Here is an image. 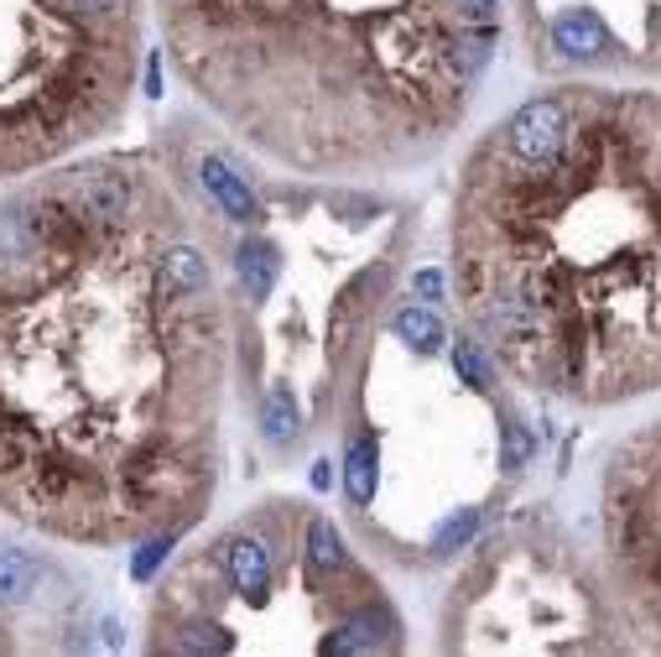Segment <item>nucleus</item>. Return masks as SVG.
<instances>
[{"mask_svg":"<svg viewBox=\"0 0 661 657\" xmlns=\"http://www.w3.org/2000/svg\"><path fill=\"white\" fill-rule=\"evenodd\" d=\"M230 361V303L156 156H63L0 199L6 522L69 548L199 522Z\"/></svg>","mask_w":661,"mask_h":657,"instance_id":"f257e3e1","label":"nucleus"},{"mask_svg":"<svg viewBox=\"0 0 661 657\" xmlns=\"http://www.w3.org/2000/svg\"><path fill=\"white\" fill-rule=\"evenodd\" d=\"M458 309L510 376L610 407L661 386V100L562 84L469 146Z\"/></svg>","mask_w":661,"mask_h":657,"instance_id":"f03ea898","label":"nucleus"},{"mask_svg":"<svg viewBox=\"0 0 661 657\" xmlns=\"http://www.w3.org/2000/svg\"><path fill=\"white\" fill-rule=\"evenodd\" d=\"M156 17L209 115L307 178L438 156L500 48V0H162Z\"/></svg>","mask_w":661,"mask_h":657,"instance_id":"7ed1b4c3","label":"nucleus"},{"mask_svg":"<svg viewBox=\"0 0 661 657\" xmlns=\"http://www.w3.org/2000/svg\"><path fill=\"white\" fill-rule=\"evenodd\" d=\"M141 0H0V183L110 137L141 69Z\"/></svg>","mask_w":661,"mask_h":657,"instance_id":"20e7f679","label":"nucleus"},{"mask_svg":"<svg viewBox=\"0 0 661 657\" xmlns=\"http://www.w3.org/2000/svg\"><path fill=\"white\" fill-rule=\"evenodd\" d=\"M604 548L635 647L661 653V417L610 454Z\"/></svg>","mask_w":661,"mask_h":657,"instance_id":"39448f33","label":"nucleus"},{"mask_svg":"<svg viewBox=\"0 0 661 657\" xmlns=\"http://www.w3.org/2000/svg\"><path fill=\"white\" fill-rule=\"evenodd\" d=\"M73 585L48 554L0 537V653H37L48 631H69Z\"/></svg>","mask_w":661,"mask_h":657,"instance_id":"423d86ee","label":"nucleus"},{"mask_svg":"<svg viewBox=\"0 0 661 657\" xmlns=\"http://www.w3.org/2000/svg\"><path fill=\"white\" fill-rule=\"evenodd\" d=\"M199 183H204V193H209V204L220 209L224 220H235V225H255L266 209H261V199L251 193V183L224 162V156H204L199 162Z\"/></svg>","mask_w":661,"mask_h":657,"instance_id":"0eeeda50","label":"nucleus"},{"mask_svg":"<svg viewBox=\"0 0 661 657\" xmlns=\"http://www.w3.org/2000/svg\"><path fill=\"white\" fill-rule=\"evenodd\" d=\"M552 48H558L562 58H583V63H593V58H610L614 37L604 32V21H599L593 6H573V11L552 17Z\"/></svg>","mask_w":661,"mask_h":657,"instance_id":"6e6552de","label":"nucleus"},{"mask_svg":"<svg viewBox=\"0 0 661 657\" xmlns=\"http://www.w3.org/2000/svg\"><path fill=\"white\" fill-rule=\"evenodd\" d=\"M276 272H282V251H276L272 241H261V235L240 241V251H235V277H240V293L251 297V303H266V297H272Z\"/></svg>","mask_w":661,"mask_h":657,"instance_id":"1a4fd4ad","label":"nucleus"},{"mask_svg":"<svg viewBox=\"0 0 661 657\" xmlns=\"http://www.w3.org/2000/svg\"><path fill=\"white\" fill-rule=\"evenodd\" d=\"M261 423H266V438H272L276 449H287V444H297V438H303V428H297V402H292V386H272V392H266V402H261Z\"/></svg>","mask_w":661,"mask_h":657,"instance_id":"9d476101","label":"nucleus"},{"mask_svg":"<svg viewBox=\"0 0 661 657\" xmlns=\"http://www.w3.org/2000/svg\"><path fill=\"white\" fill-rule=\"evenodd\" d=\"M344 491H349V502H355V506H370V496H375V438H370V433H359L355 444H349Z\"/></svg>","mask_w":661,"mask_h":657,"instance_id":"9b49d317","label":"nucleus"},{"mask_svg":"<svg viewBox=\"0 0 661 657\" xmlns=\"http://www.w3.org/2000/svg\"><path fill=\"white\" fill-rule=\"evenodd\" d=\"M396 340H407L417 355H433V350H438L448 334H443V319H438V313H433V309H417V303H411V309L396 313Z\"/></svg>","mask_w":661,"mask_h":657,"instance_id":"f8f14e48","label":"nucleus"},{"mask_svg":"<svg viewBox=\"0 0 661 657\" xmlns=\"http://www.w3.org/2000/svg\"><path fill=\"white\" fill-rule=\"evenodd\" d=\"M454 371H458V381H469L475 392H485V386L495 381V361H490V350L479 345V340H458Z\"/></svg>","mask_w":661,"mask_h":657,"instance_id":"ddd939ff","label":"nucleus"},{"mask_svg":"<svg viewBox=\"0 0 661 657\" xmlns=\"http://www.w3.org/2000/svg\"><path fill=\"white\" fill-rule=\"evenodd\" d=\"M172 543H177V533H156V537H141V554H136V579H152L156 574V564H167V554H172Z\"/></svg>","mask_w":661,"mask_h":657,"instance_id":"4468645a","label":"nucleus"},{"mask_svg":"<svg viewBox=\"0 0 661 657\" xmlns=\"http://www.w3.org/2000/svg\"><path fill=\"white\" fill-rule=\"evenodd\" d=\"M500 438H506V444H500V465H506V469H521L526 454H531V433H526L516 417H506V423H500Z\"/></svg>","mask_w":661,"mask_h":657,"instance_id":"2eb2a0df","label":"nucleus"},{"mask_svg":"<svg viewBox=\"0 0 661 657\" xmlns=\"http://www.w3.org/2000/svg\"><path fill=\"white\" fill-rule=\"evenodd\" d=\"M417 293H423L427 303H443V277L438 272H417Z\"/></svg>","mask_w":661,"mask_h":657,"instance_id":"dca6fc26","label":"nucleus"},{"mask_svg":"<svg viewBox=\"0 0 661 657\" xmlns=\"http://www.w3.org/2000/svg\"><path fill=\"white\" fill-rule=\"evenodd\" d=\"M313 485H318V491H328V459H318V465H313Z\"/></svg>","mask_w":661,"mask_h":657,"instance_id":"f3484780","label":"nucleus"}]
</instances>
